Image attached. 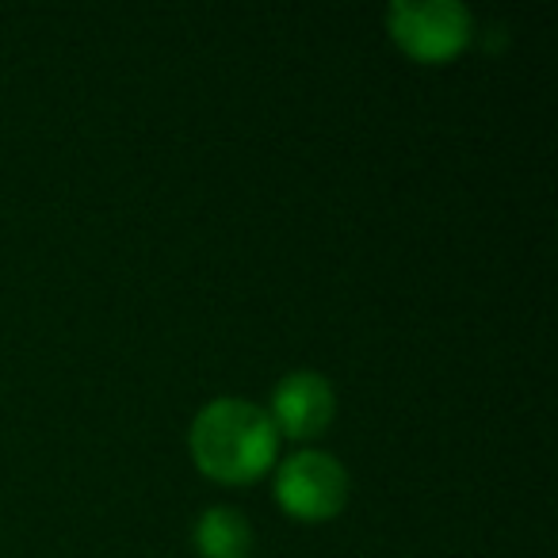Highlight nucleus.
I'll use <instances>...</instances> for the list:
<instances>
[{"label": "nucleus", "instance_id": "obj_1", "mask_svg": "<svg viewBox=\"0 0 558 558\" xmlns=\"http://www.w3.org/2000/svg\"><path fill=\"white\" fill-rule=\"evenodd\" d=\"M192 456L218 482H253L276 459V425L264 410L238 398H218L195 417Z\"/></svg>", "mask_w": 558, "mask_h": 558}, {"label": "nucleus", "instance_id": "obj_2", "mask_svg": "<svg viewBox=\"0 0 558 558\" xmlns=\"http://www.w3.org/2000/svg\"><path fill=\"white\" fill-rule=\"evenodd\" d=\"M387 20L395 43L417 62H444L459 54L471 39V16L456 0H428V4L398 0L390 4Z\"/></svg>", "mask_w": 558, "mask_h": 558}, {"label": "nucleus", "instance_id": "obj_3", "mask_svg": "<svg viewBox=\"0 0 558 558\" xmlns=\"http://www.w3.org/2000/svg\"><path fill=\"white\" fill-rule=\"evenodd\" d=\"M279 505L299 520H329L349 501V474L326 451H303L288 459L276 482Z\"/></svg>", "mask_w": 558, "mask_h": 558}, {"label": "nucleus", "instance_id": "obj_4", "mask_svg": "<svg viewBox=\"0 0 558 558\" xmlns=\"http://www.w3.org/2000/svg\"><path fill=\"white\" fill-rule=\"evenodd\" d=\"M271 410H276L271 425L283 428V433L295 436V440L318 436V433H326L329 421H333V390H329V383L322 379V375L299 372L276 387Z\"/></svg>", "mask_w": 558, "mask_h": 558}, {"label": "nucleus", "instance_id": "obj_5", "mask_svg": "<svg viewBox=\"0 0 558 558\" xmlns=\"http://www.w3.org/2000/svg\"><path fill=\"white\" fill-rule=\"evenodd\" d=\"M195 547L203 558H248L253 532L238 509H210L195 524Z\"/></svg>", "mask_w": 558, "mask_h": 558}]
</instances>
